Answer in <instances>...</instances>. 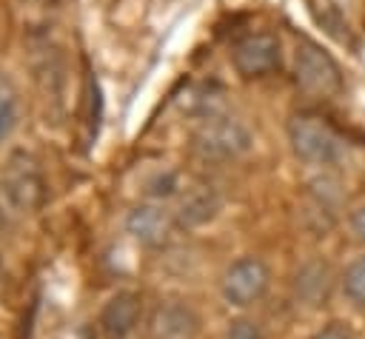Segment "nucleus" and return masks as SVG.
<instances>
[{
    "label": "nucleus",
    "instance_id": "1",
    "mask_svg": "<svg viewBox=\"0 0 365 339\" xmlns=\"http://www.w3.org/2000/svg\"><path fill=\"white\" fill-rule=\"evenodd\" d=\"M254 145L251 128L231 114H205L191 134V148L205 162H234Z\"/></svg>",
    "mask_w": 365,
    "mask_h": 339
},
{
    "label": "nucleus",
    "instance_id": "2",
    "mask_svg": "<svg viewBox=\"0 0 365 339\" xmlns=\"http://www.w3.org/2000/svg\"><path fill=\"white\" fill-rule=\"evenodd\" d=\"M43 197V179L26 154L11 157L9 168L0 174V225H14L26 219Z\"/></svg>",
    "mask_w": 365,
    "mask_h": 339
},
{
    "label": "nucleus",
    "instance_id": "3",
    "mask_svg": "<svg viewBox=\"0 0 365 339\" xmlns=\"http://www.w3.org/2000/svg\"><path fill=\"white\" fill-rule=\"evenodd\" d=\"M288 142L297 160L308 165H331L339 160L342 140L314 111H297L288 120Z\"/></svg>",
    "mask_w": 365,
    "mask_h": 339
},
{
    "label": "nucleus",
    "instance_id": "4",
    "mask_svg": "<svg viewBox=\"0 0 365 339\" xmlns=\"http://www.w3.org/2000/svg\"><path fill=\"white\" fill-rule=\"evenodd\" d=\"M294 74L299 88L317 97H336L342 91V71L336 60L314 40H299L294 51Z\"/></svg>",
    "mask_w": 365,
    "mask_h": 339
},
{
    "label": "nucleus",
    "instance_id": "5",
    "mask_svg": "<svg viewBox=\"0 0 365 339\" xmlns=\"http://www.w3.org/2000/svg\"><path fill=\"white\" fill-rule=\"evenodd\" d=\"M268 285H271L268 265L259 256H240L225 268V273L220 279V293H222L225 305L248 308L265 296Z\"/></svg>",
    "mask_w": 365,
    "mask_h": 339
},
{
    "label": "nucleus",
    "instance_id": "6",
    "mask_svg": "<svg viewBox=\"0 0 365 339\" xmlns=\"http://www.w3.org/2000/svg\"><path fill=\"white\" fill-rule=\"evenodd\" d=\"M231 63H234L237 74H242L248 80L251 77H265L274 68H279V63H282V46H279L277 34L254 31V34H245V37H240L234 43Z\"/></svg>",
    "mask_w": 365,
    "mask_h": 339
},
{
    "label": "nucleus",
    "instance_id": "7",
    "mask_svg": "<svg viewBox=\"0 0 365 339\" xmlns=\"http://www.w3.org/2000/svg\"><path fill=\"white\" fill-rule=\"evenodd\" d=\"M174 214L165 211L163 205L157 202H143V205H134L128 214H125V231L134 242L145 245V248H160L171 228H174Z\"/></svg>",
    "mask_w": 365,
    "mask_h": 339
},
{
    "label": "nucleus",
    "instance_id": "8",
    "mask_svg": "<svg viewBox=\"0 0 365 339\" xmlns=\"http://www.w3.org/2000/svg\"><path fill=\"white\" fill-rule=\"evenodd\" d=\"M222 211V194L214 188V185H191L182 191L180 202H177V211H174V219L182 225V228H202L208 222H214Z\"/></svg>",
    "mask_w": 365,
    "mask_h": 339
},
{
    "label": "nucleus",
    "instance_id": "9",
    "mask_svg": "<svg viewBox=\"0 0 365 339\" xmlns=\"http://www.w3.org/2000/svg\"><path fill=\"white\" fill-rule=\"evenodd\" d=\"M200 330L197 313L185 302H160L151 316V333L154 339H194Z\"/></svg>",
    "mask_w": 365,
    "mask_h": 339
},
{
    "label": "nucleus",
    "instance_id": "10",
    "mask_svg": "<svg viewBox=\"0 0 365 339\" xmlns=\"http://www.w3.org/2000/svg\"><path fill=\"white\" fill-rule=\"evenodd\" d=\"M331 285H334L331 265L325 259H308L305 265H299V271L294 276V296L299 305L319 308L328 302Z\"/></svg>",
    "mask_w": 365,
    "mask_h": 339
},
{
    "label": "nucleus",
    "instance_id": "11",
    "mask_svg": "<svg viewBox=\"0 0 365 339\" xmlns=\"http://www.w3.org/2000/svg\"><path fill=\"white\" fill-rule=\"evenodd\" d=\"M100 322H103V330L108 339H128L140 322V296L131 293V291H120L114 293L103 313H100Z\"/></svg>",
    "mask_w": 365,
    "mask_h": 339
},
{
    "label": "nucleus",
    "instance_id": "12",
    "mask_svg": "<svg viewBox=\"0 0 365 339\" xmlns=\"http://www.w3.org/2000/svg\"><path fill=\"white\" fill-rule=\"evenodd\" d=\"M342 293L356 308H365V254L354 256L342 271Z\"/></svg>",
    "mask_w": 365,
    "mask_h": 339
},
{
    "label": "nucleus",
    "instance_id": "13",
    "mask_svg": "<svg viewBox=\"0 0 365 339\" xmlns=\"http://www.w3.org/2000/svg\"><path fill=\"white\" fill-rule=\"evenodd\" d=\"M17 125V94L9 80L0 77V142L14 131Z\"/></svg>",
    "mask_w": 365,
    "mask_h": 339
},
{
    "label": "nucleus",
    "instance_id": "14",
    "mask_svg": "<svg viewBox=\"0 0 365 339\" xmlns=\"http://www.w3.org/2000/svg\"><path fill=\"white\" fill-rule=\"evenodd\" d=\"M225 339H268L262 325L248 319V316H240V319H231L228 328H225Z\"/></svg>",
    "mask_w": 365,
    "mask_h": 339
},
{
    "label": "nucleus",
    "instance_id": "15",
    "mask_svg": "<svg viewBox=\"0 0 365 339\" xmlns=\"http://www.w3.org/2000/svg\"><path fill=\"white\" fill-rule=\"evenodd\" d=\"M171 194H177V174L165 171V174H157V177L148 182V197H151V199H165V197H171Z\"/></svg>",
    "mask_w": 365,
    "mask_h": 339
},
{
    "label": "nucleus",
    "instance_id": "16",
    "mask_svg": "<svg viewBox=\"0 0 365 339\" xmlns=\"http://www.w3.org/2000/svg\"><path fill=\"white\" fill-rule=\"evenodd\" d=\"M348 228H351L354 239L365 245V205H359V208L351 211V217H348Z\"/></svg>",
    "mask_w": 365,
    "mask_h": 339
},
{
    "label": "nucleus",
    "instance_id": "17",
    "mask_svg": "<svg viewBox=\"0 0 365 339\" xmlns=\"http://www.w3.org/2000/svg\"><path fill=\"white\" fill-rule=\"evenodd\" d=\"M314 339H354V333L348 328H342V325H328V328L317 330Z\"/></svg>",
    "mask_w": 365,
    "mask_h": 339
}]
</instances>
